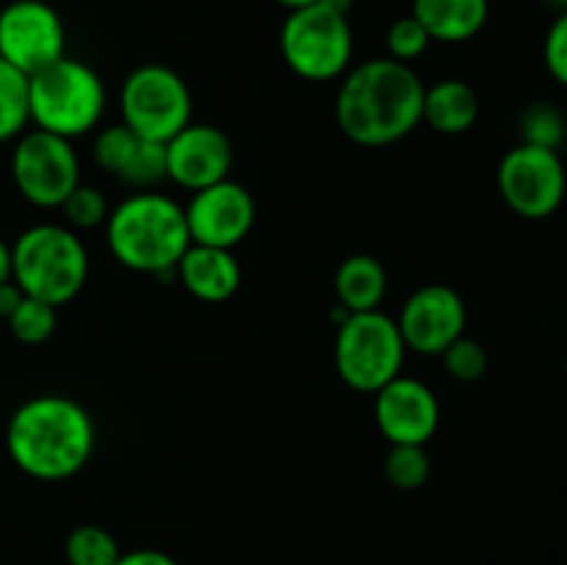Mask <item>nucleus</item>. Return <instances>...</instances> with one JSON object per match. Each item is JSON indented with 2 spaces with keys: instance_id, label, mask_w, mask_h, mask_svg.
<instances>
[{
  "instance_id": "obj_1",
  "label": "nucleus",
  "mask_w": 567,
  "mask_h": 565,
  "mask_svg": "<svg viewBox=\"0 0 567 565\" xmlns=\"http://www.w3.org/2000/svg\"><path fill=\"white\" fill-rule=\"evenodd\" d=\"M424 81L413 64L382 55L343 72L336 94V122L360 147H388L421 125Z\"/></svg>"
},
{
  "instance_id": "obj_2",
  "label": "nucleus",
  "mask_w": 567,
  "mask_h": 565,
  "mask_svg": "<svg viewBox=\"0 0 567 565\" xmlns=\"http://www.w3.org/2000/svg\"><path fill=\"white\" fill-rule=\"evenodd\" d=\"M6 452L31 480H70L92 460L94 421L78 399L39 393L11 413Z\"/></svg>"
},
{
  "instance_id": "obj_3",
  "label": "nucleus",
  "mask_w": 567,
  "mask_h": 565,
  "mask_svg": "<svg viewBox=\"0 0 567 565\" xmlns=\"http://www.w3.org/2000/svg\"><path fill=\"white\" fill-rule=\"evenodd\" d=\"M105 242L116 264L125 269L158 280H177L175 266L192 244L186 210L166 194L144 188L111 208Z\"/></svg>"
},
{
  "instance_id": "obj_4",
  "label": "nucleus",
  "mask_w": 567,
  "mask_h": 565,
  "mask_svg": "<svg viewBox=\"0 0 567 565\" xmlns=\"http://www.w3.org/2000/svg\"><path fill=\"white\" fill-rule=\"evenodd\" d=\"M11 280L25 297L61 308L83 291L89 280V249L72 227L42 222L11 244Z\"/></svg>"
},
{
  "instance_id": "obj_5",
  "label": "nucleus",
  "mask_w": 567,
  "mask_h": 565,
  "mask_svg": "<svg viewBox=\"0 0 567 565\" xmlns=\"http://www.w3.org/2000/svg\"><path fill=\"white\" fill-rule=\"evenodd\" d=\"M105 86L97 72L83 61H53L28 78V114L39 131L61 138H78L103 120Z\"/></svg>"
},
{
  "instance_id": "obj_6",
  "label": "nucleus",
  "mask_w": 567,
  "mask_h": 565,
  "mask_svg": "<svg viewBox=\"0 0 567 565\" xmlns=\"http://www.w3.org/2000/svg\"><path fill=\"white\" fill-rule=\"evenodd\" d=\"M404 338L396 319L377 310L347 314L336 332V371L349 388L377 393L402 374Z\"/></svg>"
},
{
  "instance_id": "obj_7",
  "label": "nucleus",
  "mask_w": 567,
  "mask_h": 565,
  "mask_svg": "<svg viewBox=\"0 0 567 565\" xmlns=\"http://www.w3.org/2000/svg\"><path fill=\"white\" fill-rule=\"evenodd\" d=\"M354 39L349 17L316 3L288 11L280 28V53L293 75L305 81H336L343 78L352 61Z\"/></svg>"
},
{
  "instance_id": "obj_8",
  "label": "nucleus",
  "mask_w": 567,
  "mask_h": 565,
  "mask_svg": "<svg viewBox=\"0 0 567 565\" xmlns=\"http://www.w3.org/2000/svg\"><path fill=\"white\" fill-rule=\"evenodd\" d=\"M192 89L172 66L142 64L122 81V122L150 142H169L192 122Z\"/></svg>"
},
{
  "instance_id": "obj_9",
  "label": "nucleus",
  "mask_w": 567,
  "mask_h": 565,
  "mask_svg": "<svg viewBox=\"0 0 567 565\" xmlns=\"http://www.w3.org/2000/svg\"><path fill=\"white\" fill-rule=\"evenodd\" d=\"M11 181L22 199L37 208H61L81 183V161L70 138L48 131H25L11 153Z\"/></svg>"
},
{
  "instance_id": "obj_10",
  "label": "nucleus",
  "mask_w": 567,
  "mask_h": 565,
  "mask_svg": "<svg viewBox=\"0 0 567 565\" xmlns=\"http://www.w3.org/2000/svg\"><path fill=\"white\" fill-rule=\"evenodd\" d=\"M498 194L513 214L524 219H546L563 205L567 172L557 150L537 144H515L496 172Z\"/></svg>"
},
{
  "instance_id": "obj_11",
  "label": "nucleus",
  "mask_w": 567,
  "mask_h": 565,
  "mask_svg": "<svg viewBox=\"0 0 567 565\" xmlns=\"http://www.w3.org/2000/svg\"><path fill=\"white\" fill-rule=\"evenodd\" d=\"M66 33L59 11L44 0H11L0 6V59L31 78L64 59Z\"/></svg>"
},
{
  "instance_id": "obj_12",
  "label": "nucleus",
  "mask_w": 567,
  "mask_h": 565,
  "mask_svg": "<svg viewBox=\"0 0 567 565\" xmlns=\"http://www.w3.org/2000/svg\"><path fill=\"white\" fill-rule=\"evenodd\" d=\"M396 325L404 347L426 358H441L460 336H465L468 310L460 291L446 282H430L410 294Z\"/></svg>"
},
{
  "instance_id": "obj_13",
  "label": "nucleus",
  "mask_w": 567,
  "mask_h": 565,
  "mask_svg": "<svg viewBox=\"0 0 567 565\" xmlns=\"http://www.w3.org/2000/svg\"><path fill=\"white\" fill-rule=\"evenodd\" d=\"M183 210H186L192 244H205V247H238L255 225L252 194L230 177L194 192Z\"/></svg>"
},
{
  "instance_id": "obj_14",
  "label": "nucleus",
  "mask_w": 567,
  "mask_h": 565,
  "mask_svg": "<svg viewBox=\"0 0 567 565\" xmlns=\"http://www.w3.org/2000/svg\"><path fill=\"white\" fill-rule=\"evenodd\" d=\"M166 177L186 192H199L230 177L233 144L221 127L188 122L164 144Z\"/></svg>"
},
{
  "instance_id": "obj_15",
  "label": "nucleus",
  "mask_w": 567,
  "mask_h": 565,
  "mask_svg": "<svg viewBox=\"0 0 567 565\" xmlns=\"http://www.w3.org/2000/svg\"><path fill=\"white\" fill-rule=\"evenodd\" d=\"M374 421L391 446H426L441 427V402L426 382L399 374L374 393Z\"/></svg>"
},
{
  "instance_id": "obj_16",
  "label": "nucleus",
  "mask_w": 567,
  "mask_h": 565,
  "mask_svg": "<svg viewBox=\"0 0 567 565\" xmlns=\"http://www.w3.org/2000/svg\"><path fill=\"white\" fill-rule=\"evenodd\" d=\"M175 275L194 299L208 305L227 302L241 288V266L233 249L188 244L183 258L177 260Z\"/></svg>"
},
{
  "instance_id": "obj_17",
  "label": "nucleus",
  "mask_w": 567,
  "mask_h": 565,
  "mask_svg": "<svg viewBox=\"0 0 567 565\" xmlns=\"http://www.w3.org/2000/svg\"><path fill=\"white\" fill-rule=\"evenodd\" d=\"M410 14L426 28L432 42L460 44L474 39L485 28L491 3L487 0H413Z\"/></svg>"
},
{
  "instance_id": "obj_18",
  "label": "nucleus",
  "mask_w": 567,
  "mask_h": 565,
  "mask_svg": "<svg viewBox=\"0 0 567 565\" xmlns=\"http://www.w3.org/2000/svg\"><path fill=\"white\" fill-rule=\"evenodd\" d=\"M480 120V97L474 86L460 78H446L435 86H424V103H421V122L443 136H460L468 133Z\"/></svg>"
},
{
  "instance_id": "obj_19",
  "label": "nucleus",
  "mask_w": 567,
  "mask_h": 565,
  "mask_svg": "<svg viewBox=\"0 0 567 565\" xmlns=\"http://www.w3.org/2000/svg\"><path fill=\"white\" fill-rule=\"evenodd\" d=\"M388 271L374 255H349L336 269V299L347 314L377 310L385 299Z\"/></svg>"
},
{
  "instance_id": "obj_20",
  "label": "nucleus",
  "mask_w": 567,
  "mask_h": 565,
  "mask_svg": "<svg viewBox=\"0 0 567 565\" xmlns=\"http://www.w3.org/2000/svg\"><path fill=\"white\" fill-rule=\"evenodd\" d=\"M28 122V75L0 59V144L20 138Z\"/></svg>"
},
{
  "instance_id": "obj_21",
  "label": "nucleus",
  "mask_w": 567,
  "mask_h": 565,
  "mask_svg": "<svg viewBox=\"0 0 567 565\" xmlns=\"http://www.w3.org/2000/svg\"><path fill=\"white\" fill-rule=\"evenodd\" d=\"M122 548L105 526L81 524L66 535L64 557L66 565H114Z\"/></svg>"
},
{
  "instance_id": "obj_22",
  "label": "nucleus",
  "mask_w": 567,
  "mask_h": 565,
  "mask_svg": "<svg viewBox=\"0 0 567 565\" xmlns=\"http://www.w3.org/2000/svg\"><path fill=\"white\" fill-rule=\"evenodd\" d=\"M144 138L138 133H133L125 122L120 125H109L94 136V164L103 172L114 175L116 181H122V175L127 172L131 161L136 158L138 147H142Z\"/></svg>"
},
{
  "instance_id": "obj_23",
  "label": "nucleus",
  "mask_w": 567,
  "mask_h": 565,
  "mask_svg": "<svg viewBox=\"0 0 567 565\" xmlns=\"http://www.w3.org/2000/svg\"><path fill=\"white\" fill-rule=\"evenodd\" d=\"M385 480L396 491H419L426 485L432 474V460L426 446L415 443H393L391 452L385 454Z\"/></svg>"
},
{
  "instance_id": "obj_24",
  "label": "nucleus",
  "mask_w": 567,
  "mask_h": 565,
  "mask_svg": "<svg viewBox=\"0 0 567 565\" xmlns=\"http://www.w3.org/2000/svg\"><path fill=\"white\" fill-rule=\"evenodd\" d=\"M6 321H9V330L17 341L37 347V343H44L55 332L59 308L37 297H22V302L17 305V310Z\"/></svg>"
},
{
  "instance_id": "obj_25",
  "label": "nucleus",
  "mask_w": 567,
  "mask_h": 565,
  "mask_svg": "<svg viewBox=\"0 0 567 565\" xmlns=\"http://www.w3.org/2000/svg\"><path fill=\"white\" fill-rule=\"evenodd\" d=\"M61 210H64L66 225L75 227V230H92V227L105 225L111 214L105 194L89 183H78L70 197L64 199Z\"/></svg>"
},
{
  "instance_id": "obj_26",
  "label": "nucleus",
  "mask_w": 567,
  "mask_h": 565,
  "mask_svg": "<svg viewBox=\"0 0 567 565\" xmlns=\"http://www.w3.org/2000/svg\"><path fill=\"white\" fill-rule=\"evenodd\" d=\"M520 136H524L526 144L559 150L567 138V122L554 105L537 103L520 120Z\"/></svg>"
},
{
  "instance_id": "obj_27",
  "label": "nucleus",
  "mask_w": 567,
  "mask_h": 565,
  "mask_svg": "<svg viewBox=\"0 0 567 565\" xmlns=\"http://www.w3.org/2000/svg\"><path fill=\"white\" fill-rule=\"evenodd\" d=\"M443 369L452 380L457 382H476L485 377L487 371V352L476 338L460 336L446 352L441 355Z\"/></svg>"
},
{
  "instance_id": "obj_28",
  "label": "nucleus",
  "mask_w": 567,
  "mask_h": 565,
  "mask_svg": "<svg viewBox=\"0 0 567 565\" xmlns=\"http://www.w3.org/2000/svg\"><path fill=\"white\" fill-rule=\"evenodd\" d=\"M430 44H432V37L413 14L399 17L396 22H391V28H388L385 33L388 55L402 61V64H413L415 59H421Z\"/></svg>"
},
{
  "instance_id": "obj_29",
  "label": "nucleus",
  "mask_w": 567,
  "mask_h": 565,
  "mask_svg": "<svg viewBox=\"0 0 567 565\" xmlns=\"http://www.w3.org/2000/svg\"><path fill=\"white\" fill-rule=\"evenodd\" d=\"M543 59H546V66L554 81L567 86V11H559L557 20L548 28L546 44H543Z\"/></svg>"
},
{
  "instance_id": "obj_30",
  "label": "nucleus",
  "mask_w": 567,
  "mask_h": 565,
  "mask_svg": "<svg viewBox=\"0 0 567 565\" xmlns=\"http://www.w3.org/2000/svg\"><path fill=\"white\" fill-rule=\"evenodd\" d=\"M114 565H177V559L161 548H133V552H122Z\"/></svg>"
},
{
  "instance_id": "obj_31",
  "label": "nucleus",
  "mask_w": 567,
  "mask_h": 565,
  "mask_svg": "<svg viewBox=\"0 0 567 565\" xmlns=\"http://www.w3.org/2000/svg\"><path fill=\"white\" fill-rule=\"evenodd\" d=\"M22 297H25V294H22V288L17 286L14 280L0 282V319H9L17 310V305L22 302Z\"/></svg>"
},
{
  "instance_id": "obj_32",
  "label": "nucleus",
  "mask_w": 567,
  "mask_h": 565,
  "mask_svg": "<svg viewBox=\"0 0 567 565\" xmlns=\"http://www.w3.org/2000/svg\"><path fill=\"white\" fill-rule=\"evenodd\" d=\"M11 280V244L0 238V282Z\"/></svg>"
},
{
  "instance_id": "obj_33",
  "label": "nucleus",
  "mask_w": 567,
  "mask_h": 565,
  "mask_svg": "<svg viewBox=\"0 0 567 565\" xmlns=\"http://www.w3.org/2000/svg\"><path fill=\"white\" fill-rule=\"evenodd\" d=\"M277 6H282L286 11H299V9H308V6H316L319 0H275Z\"/></svg>"
},
{
  "instance_id": "obj_34",
  "label": "nucleus",
  "mask_w": 567,
  "mask_h": 565,
  "mask_svg": "<svg viewBox=\"0 0 567 565\" xmlns=\"http://www.w3.org/2000/svg\"><path fill=\"white\" fill-rule=\"evenodd\" d=\"M319 3L330 6L332 11H341V14H347V17H349V11H352L354 0H319Z\"/></svg>"
},
{
  "instance_id": "obj_35",
  "label": "nucleus",
  "mask_w": 567,
  "mask_h": 565,
  "mask_svg": "<svg viewBox=\"0 0 567 565\" xmlns=\"http://www.w3.org/2000/svg\"><path fill=\"white\" fill-rule=\"evenodd\" d=\"M543 3H548L551 9H557V11H567V0H543Z\"/></svg>"
}]
</instances>
